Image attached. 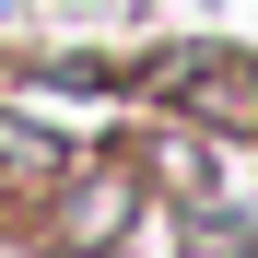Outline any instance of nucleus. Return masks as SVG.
Listing matches in <instances>:
<instances>
[{
    "instance_id": "obj_1",
    "label": "nucleus",
    "mask_w": 258,
    "mask_h": 258,
    "mask_svg": "<svg viewBox=\"0 0 258 258\" xmlns=\"http://www.w3.org/2000/svg\"><path fill=\"white\" fill-rule=\"evenodd\" d=\"M164 94H176L188 117H211L223 141H246V129H258V59H223V47H176V59H164Z\"/></svg>"
},
{
    "instance_id": "obj_2",
    "label": "nucleus",
    "mask_w": 258,
    "mask_h": 258,
    "mask_svg": "<svg viewBox=\"0 0 258 258\" xmlns=\"http://www.w3.org/2000/svg\"><path fill=\"white\" fill-rule=\"evenodd\" d=\"M129 211H141V176H129V164H82V176L47 200V235L59 246H117Z\"/></svg>"
}]
</instances>
